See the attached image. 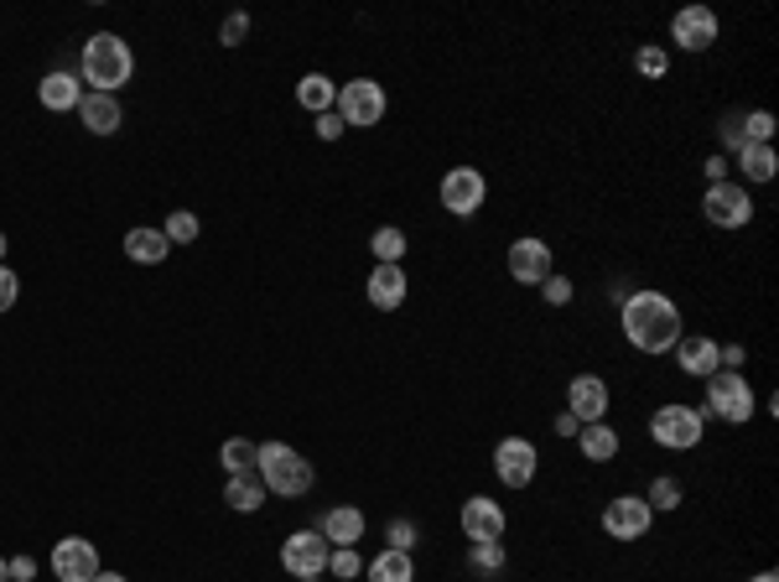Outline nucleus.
Here are the masks:
<instances>
[{
	"label": "nucleus",
	"mask_w": 779,
	"mask_h": 582,
	"mask_svg": "<svg viewBox=\"0 0 779 582\" xmlns=\"http://www.w3.org/2000/svg\"><path fill=\"white\" fill-rule=\"evenodd\" d=\"M623 318V339L634 343L640 354H671L680 343V307L665 292H629L619 307Z\"/></svg>",
	"instance_id": "obj_1"
},
{
	"label": "nucleus",
	"mask_w": 779,
	"mask_h": 582,
	"mask_svg": "<svg viewBox=\"0 0 779 582\" xmlns=\"http://www.w3.org/2000/svg\"><path fill=\"white\" fill-rule=\"evenodd\" d=\"M136 73V53L130 42L115 37V32H94L83 42V83H94V94H115L125 89Z\"/></svg>",
	"instance_id": "obj_2"
},
{
	"label": "nucleus",
	"mask_w": 779,
	"mask_h": 582,
	"mask_svg": "<svg viewBox=\"0 0 779 582\" xmlns=\"http://www.w3.org/2000/svg\"><path fill=\"white\" fill-rule=\"evenodd\" d=\"M255 473L265 494H280V500H297L312 489V463L286 442H255Z\"/></svg>",
	"instance_id": "obj_3"
},
{
	"label": "nucleus",
	"mask_w": 779,
	"mask_h": 582,
	"mask_svg": "<svg viewBox=\"0 0 779 582\" xmlns=\"http://www.w3.org/2000/svg\"><path fill=\"white\" fill-rule=\"evenodd\" d=\"M701 411L722 416L728 426H743L754 411H759L748 375H738V369H718V375H707V406H701Z\"/></svg>",
	"instance_id": "obj_4"
},
{
	"label": "nucleus",
	"mask_w": 779,
	"mask_h": 582,
	"mask_svg": "<svg viewBox=\"0 0 779 582\" xmlns=\"http://www.w3.org/2000/svg\"><path fill=\"white\" fill-rule=\"evenodd\" d=\"M701 432H707V411H701V406L671 401L650 416V437H655L660 447H671V453H691L701 442Z\"/></svg>",
	"instance_id": "obj_5"
},
{
	"label": "nucleus",
	"mask_w": 779,
	"mask_h": 582,
	"mask_svg": "<svg viewBox=\"0 0 779 582\" xmlns=\"http://www.w3.org/2000/svg\"><path fill=\"white\" fill-rule=\"evenodd\" d=\"M339 121L343 125H364V130H375V125L385 121V110H390V100H385V83L375 79H348L339 89Z\"/></svg>",
	"instance_id": "obj_6"
},
{
	"label": "nucleus",
	"mask_w": 779,
	"mask_h": 582,
	"mask_svg": "<svg viewBox=\"0 0 779 582\" xmlns=\"http://www.w3.org/2000/svg\"><path fill=\"white\" fill-rule=\"evenodd\" d=\"M701 214L718 229H748L754 224V198H748L743 182H712L707 198H701Z\"/></svg>",
	"instance_id": "obj_7"
},
{
	"label": "nucleus",
	"mask_w": 779,
	"mask_h": 582,
	"mask_svg": "<svg viewBox=\"0 0 779 582\" xmlns=\"http://www.w3.org/2000/svg\"><path fill=\"white\" fill-rule=\"evenodd\" d=\"M442 208L447 214H458V219H473L483 208V198H489V178H483L479 167H452L447 178H442Z\"/></svg>",
	"instance_id": "obj_8"
},
{
	"label": "nucleus",
	"mask_w": 779,
	"mask_h": 582,
	"mask_svg": "<svg viewBox=\"0 0 779 582\" xmlns=\"http://www.w3.org/2000/svg\"><path fill=\"white\" fill-rule=\"evenodd\" d=\"M650 525H655V510H650L644 494H619V500H608V510H603V530L614 541H644Z\"/></svg>",
	"instance_id": "obj_9"
},
{
	"label": "nucleus",
	"mask_w": 779,
	"mask_h": 582,
	"mask_svg": "<svg viewBox=\"0 0 779 582\" xmlns=\"http://www.w3.org/2000/svg\"><path fill=\"white\" fill-rule=\"evenodd\" d=\"M328 557H333V546L322 541L318 530H297V536L280 541V567H286L291 578H322V572H328Z\"/></svg>",
	"instance_id": "obj_10"
},
{
	"label": "nucleus",
	"mask_w": 779,
	"mask_h": 582,
	"mask_svg": "<svg viewBox=\"0 0 779 582\" xmlns=\"http://www.w3.org/2000/svg\"><path fill=\"white\" fill-rule=\"evenodd\" d=\"M494 473H500V483H509V489H530V483H536V473H540L536 442L504 437L500 447H494Z\"/></svg>",
	"instance_id": "obj_11"
},
{
	"label": "nucleus",
	"mask_w": 779,
	"mask_h": 582,
	"mask_svg": "<svg viewBox=\"0 0 779 582\" xmlns=\"http://www.w3.org/2000/svg\"><path fill=\"white\" fill-rule=\"evenodd\" d=\"M53 572H58V582H94L104 572L100 546L83 541V536H62V541L53 546Z\"/></svg>",
	"instance_id": "obj_12"
},
{
	"label": "nucleus",
	"mask_w": 779,
	"mask_h": 582,
	"mask_svg": "<svg viewBox=\"0 0 779 582\" xmlns=\"http://www.w3.org/2000/svg\"><path fill=\"white\" fill-rule=\"evenodd\" d=\"M718 11H707V5H680L676 21H671V42L686 47V53H707L712 42H718Z\"/></svg>",
	"instance_id": "obj_13"
},
{
	"label": "nucleus",
	"mask_w": 779,
	"mask_h": 582,
	"mask_svg": "<svg viewBox=\"0 0 779 582\" xmlns=\"http://www.w3.org/2000/svg\"><path fill=\"white\" fill-rule=\"evenodd\" d=\"M462 536L468 541H504V525H509V515H504L500 500H489V494H473V500H462Z\"/></svg>",
	"instance_id": "obj_14"
},
{
	"label": "nucleus",
	"mask_w": 779,
	"mask_h": 582,
	"mask_svg": "<svg viewBox=\"0 0 779 582\" xmlns=\"http://www.w3.org/2000/svg\"><path fill=\"white\" fill-rule=\"evenodd\" d=\"M676 364H680V375H691V380H707V375H718V369H722V343L707 339V333H680Z\"/></svg>",
	"instance_id": "obj_15"
},
{
	"label": "nucleus",
	"mask_w": 779,
	"mask_h": 582,
	"mask_svg": "<svg viewBox=\"0 0 779 582\" xmlns=\"http://www.w3.org/2000/svg\"><path fill=\"white\" fill-rule=\"evenodd\" d=\"M509 276L519 286H540L551 276V244L536 240V235H525V240L509 244Z\"/></svg>",
	"instance_id": "obj_16"
},
{
	"label": "nucleus",
	"mask_w": 779,
	"mask_h": 582,
	"mask_svg": "<svg viewBox=\"0 0 779 582\" xmlns=\"http://www.w3.org/2000/svg\"><path fill=\"white\" fill-rule=\"evenodd\" d=\"M566 411H572L582 426L603 422V416H608V380H603V375H577V380L566 385Z\"/></svg>",
	"instance_id": "obj_17"
},
{
	"label": "nucleus",
	"mask_w": 779,
	"mask_h": 582,
	"mask_svg": "<svg viewBox=\"0 0 779 582\" xmlns=\"http://www.w3.org/2000/svg\"><path fill=\"white\" fill-rule=\"evenodd\" d=\"M79 121H83V130H94V136H115V130L125 125L121 100H115V94H83Z\"/></svg>",
	"instance_id": "obj_18"
},
{
	"label": "nucleus",
	"mask_w": 779,
	"mask_h": 582,
	"mask_svg": "<svg viewBox=\"0 0 779 582\" xmlns=\"http://www.w3.org/2000/svg\"><path fill=\"white\" fill-rule=\"evenodd\" d=\"M318 536L328 546H354L364 541V510H354V504H339V510H328L318 525Z\"/></svg>",
	"instance_id": "obj_19"
},
{
	"label": "nucleus",
	"mask_w": 779,
	"mask_h": 582,
	"mask_svg": "<svg viewBox=\"0 0 779 582\" xmlns=\"http://www.w3.org/2000/svg\"><path fill=\"white\" fill-rule=\"evenodd\" d=\"M364 292H369V301H375L380 312H396L400 301H405V292H411V286H405V271H400V265H375V271H369V286H364Z\"/></svg>",
	"instance_id": "obj_20"
},
{
	"label": "nucleus",
	"mask_w": 779,
	"mask_h": 582,
	"mask_svg": "<svg viewBox=\"0 0 779 582\" xmlns=\"http://www.w3.org/2000/svg\"><path fill=\"white\" fill-rule=\"evenodd\" d=\"M37 100H42V110H53V115H68V110H79L83 83L73 79V73H47V79L37 83Z\"/></svg>",
	"instance_id": "obj_21"
},
{
	"label": "nucleus",
	"mask_w": 779,
	"mask_h": 582,
	"mask_svg": "<svg viewBox=\"0 0 779 582\" xmlns=\"http://www.w3.org/2000/svg\"><path fill=\"white\" fill-rule=\"evenodd\" d=\"M364 578L369 582H416V562H411V551L385 546L375 562H364Z\"/></svg>",
	"instance_id": "obj_22"
},
{
	"label": "nucleus",
	"mask_w": 779,
	"mask_h": 582,
	"mask_svg": "<svg viewBox=\"0 0 779 582\" xmlns=\"http://www.w3.org/2000/svg\"><path fill=\"white\" fill-rule=\"evenodd\" d=\"M125 255L136 265H161L172 255V244H167L161 229H130V235H125Z\"/></svg>",
	"instance_id": "obj_23"
},
{
	"label": "nucleus",
	"mask_w": 779,
	"mask_h": 582,
	"mask_svg": "<svg viewBox=\"0 0 779 582\" xmlns=\"http://www.w3.org/2000/svg\"><path fill=\"white\" fill-rule=\"evenodd\" d=\"M577 447L587 463H608V458H619V432L608 422H587L577 432Z\"/></svg>",
	"instance_id": "obj_24"
},
{
	"label": "nucleus",
	"mask_w": 779,
	"mask_h": 582,
	"mask_svg": "<svg viewBox=\"0 0 779 582\" xmlns=\"http://www.w3.org/2000/svg\"><path fill=\"white\" fill-rule=\"evenodd\" d=\"M224 504L240 510V515H255L260 504H265V483H260V473H234V479L224 483Z\"/></svg>",
	"instance_id": "obj_25"
},
{
	"label": "nucleus",
	"mask_w": 779,
	"mask_h": 582,
	"mask_svg": "<svg viewBox=\"0 0 779 582\" xmlns=\"http://www.w3.org/2000/svg\"><path fill=\"white\" fill-rule=\"evenodd\" d=\"M738 172H743V187L748 182H775L779 172L775 146H738Z\"/></svg>",
	"instance_id": "obj_26"
},
{
	"label": "nucleus",
	"mask_w": 779,
	"mask_h": 582,
	"mask_svg": "<svg viewBox=\"0 0 779 582\" xmlns=\"http://www.w3.org/2000/svg\"><path fill=\"white\" fill-rule=\"evenodd\" d=\"M297 104L301 110H312V115H328V110L339 104V89H333L328 73H307V79L297 83Z\"/></svg>",
	"instance_id": "obj_27"
},
{
	"label": "nucleus",
	"mask_w": 779,
	"mask_h": 582,
	"mask_svg": "<svg viewBox=\"0 0 779 582\" xmlns=\"http://www.w3.org/2000/svg\"><path fill=\"white\" fill-rule=\"evenodd\" d=\"M219 463L229 468V479H234V473H255V442H250V437H229L219 447Z\"/></svg>",
	"instance_id": "obj_28"
},
{
	"label": "nucleus",
	"mask_w": 779,
	"mask_h": 582,
	"mask_svg": "<svg viewBox=\"0 0 779 582\" xmlns=\"http://www.w3.org/2000/svg\"><path fill=\"white\" fill-rule=\"evenodd\" d=\"M738 130H743V146H769L779 125L769 110H748V115H738Z\"/></svg>",
	"instance_id": "obj_29"
},
{
	"label": "nucleus",
	"mask_w": 779,
	"mask_h": 582,
	"mask_svg": "<svg viewBox=\"0 0 779 582\" xmlns=\"http://www.w3.org/2000/svg\"><path fill=\"white\" fill-rule=\"evenodd\" d=\"M369 250H375V261L380 265H400V255H405V235H400L396 224H385V229L369 235Z\"/></svg>",
	"instance_id": "obj_30"
},
{
	"label": "nucleus",
	"mask_w": 779,
	"mask_h": 582,
	"mask_svg": "<svg viewBox=\"0 0 779 582\" xmlns=\"http://www.w3.org/2000/svg\"><path fill=\"white\" fill-rule=\"evenodd\" d=\"M468 562H473V572H483V578H500L504 572V541H473Z\"/></svg>",
	"instance_id": "obj_31"
},
{
	"label": "nucleus",
	"mask_w": 779,
	"mask_h": 582,
	"mask_svg": "<svg viewBox=\"0 0 779 582\" xmlns=\"http://www.w3.org/2000/svg\"><path fill=\"white\" fill-rule=\"evenodd\" d=\"M328 572H333V578H343V582H354V578H364V557L354 551V546H333Z\"/></svg>",
	"instance_id": "obj_32"
},
{
	"label": "nucleus",
	"mask_w": 779,
	"mask_h": 582,
	"mask_svg": "<svg viewBox=\"0 0 779 582\" xmlns=\"http://www.w3.org/2000/svg\"><path fill=\"white\" fill-rule=\"evenodd\" d=\"M634 68H640L644 79H665V73H671V53L650 42V47H640V53H634Z\"/></svg>",
	"instance_id": "obj_33"
},
{
	"label": "nucleus",
	"mask_w": 779,
	"mask_h": 582,
	"mask_svg": "<svg viewBox=\"0 0 779 582\" xmlns=\"http://www.w3.org/2000/svg\"><path fill=\"white\" fill-rule=\"evenodd\" d=\"M161 235H167V244H193V240H198V214L177 208V214L167 219V229H161Z\"/></svg>",
	"instance_id": "obj_34"
},
{
	"label": "nucleus",
	"mask_w": 779,
	"mask_h": 582,
	"mask_svg": "<svg viewBox=\"0 0 779 582\" xmlns=\"http://www.w3.org/2000/svg\"><path fill=\"white\" fill-rule=\"evenodd\" d=\"M644 500H650V510H676V504H680V483L676 479H655Z\"/></svg>",
	"instance_id": "obj_35"
},
{
	"label": "nucleus",
	"mask_w": 779,
	"mask_h": 582,
	"mask_svg": "<svg viewBox=\"0 0 779 582\" xmlns=\"http://www.w3.org/2000/svg\"><path fill=\"white\" fill-rule=\"evenodd\" d=\"M540 297L551 301V307H566V301H572V282H566V276H557V271H551V276L540 282Z\"/></svg>",
	"instance_id": "obj_36"
},
{
	"label": "nucleus",
	"mask_w": 779,
	"mask_h": 582,
	"mask_svg": "<svg viewBox=\"0 0 779 582\" xmlns=\"http://www.w3.org/2000/svg\"><path fill=\"white\" fill-rule=\"evenodd\" d=\"M385 536H390V546H396V551H411V546H416V521H390V530H385Z\"/></svg>",
	"instance_id": "obj_37"
},
{
	"label": "nucleus",
	"mask_w": 779,
	"mask_h": 582,
	"mask_svg": "<svg viewBox=\"0 0 779 582\" xmlns=\"http://www.w3.org/2000/svg\"><path fill=\"white\" fill-rule=\"evenodd\" d=\"M16 297H21L16 271H5V265H0V312H11V307H16Z\"/></svg>",
	"instance_id": "obj_38"
},
{
	"label": "nucleus",
	"mask_w": 779,
	"mask_h": 582,
	"mask_svg": "<svg viewBox=\"0 0 779 582\" xmlns=\"http://www.w3.org/2000/svg\"><path fill=\"white\" fill-rule=\"evenodd\" d=\"M343 130H348V125L339 121V110H328V115H318V136H322V141H339Z\"/></svg>",
	"instance_id": "obj_39"
},
{
	"label": "nucleus",
	"mask_w": 779,
	"mask_h": 582,
	"mask_svg": "<svg viewBox=\"0 0 779 582\" xmlns=\"http://www.w3.org/2000/svg\"><path fill=\"white\" fill-rule=\"evenodd\" d=\"M244 32H250V16H229L224 21V47H240Z\"/></svg>",
	"instance_id": "obj_40"
},
{
	"label": "nucleus",
	"mask_w": 779,
	"mask_h": 582,
	"mask_svg": "<svg viewBox=\"0 0 779 582\" xmlns=\"http://www.w3.org/2000/svg\"><path fill=\"white\" fill-rule=\"evenodd\" d=\"M37 578V562H32V557H16V562H11V582H32Z\"/></svg>",
	"instance_id": "obj_41"
},
{
	"label": "nucleus",
	"mask_w": 779,
	"mask_h": 582,
	"mask_svg": "<svg viewBox=\"0 0 779 582\" xmlns=\"http://www.w3.org/2000/svg\"><path fill=\"white\" fill-rule=\"evenodd\" d=\"M701 172H707V187H712V182H728V161H722V157H707V167H701Z\"/></svg>",
	"instance_id": "obj_42"
},
{
	"label": "nucleus",
	"mask_w": 779,
	"mask_h": 582,
	"mask_svg": "<svg viewBox=\"0 0 779 582\" xmlns=\"http://www.w3.org/2000/svg\"><path fill=\"white\" fill-rule=\"evenodd\" d=\"M743 360H748V354H743V343H722V369H738Z\"/></svg>",
	"instance_id": "obj_43"
},
{
	"label": "nucleus",
	"mask_w": 779,
	"mask_h": 582,
	"mask_svg": "<svg viewBox=\"0 0 779 582\" xmlns=\"http://www.w3.org/2000/svg\"><path fill=\"white\" fill-rule=\"evenodd\" d=\"M577 432H582V422L572 416V411H561V416H557V437H577Z\"/></svg>",
	"instance_id": "obj_44"
},
{
	"label": "nucleus",
	"mask_w": 779,
	"mask_h": 582,
	"mask_svg": "<svg viewBox=\"0 0 779 582\" xmlns=\"http://www.w3.org/2000/svg\"><path fill=\"white\" fill-rule=\"evenodd\" d=\"M722 141L733 146V151H738V146H743V130H738V115H733V121L722 125Z\"/></svg>",
	"instance_id": "obj_45"
},
{
	"label": "nucleus",
	"mask_w": 779,
	"mask_h": 582,
	"mask_svg": "<svg viewBox=\"0 0 779 582\" xmlns=\"http://www.w3.org/2000/svg\"><path fill=\"white\" fill-rule=\"evenodd\" d=\"M94 582H125V572H100Z\"/></svg>",
	"instance_id": "obj_46"
},
{
	"label": "nucleus",
	"mask_w": 779,
	"mask_h": 582,
	"mask_svg": "<svg viewBox=\"0 0 779 582\" xmlns=\"http://www.w3.org/2000/svg\"><path fill=\"white\" fill-rule=\"evenodd\" d=\"M0 582H11V562L5 557H0Z\"/></svg>",
	"instance_id": "obj_47"
},
{
	"label": "nucleus",
	"mask_w": 779,
	"mask_h": 582,
	"mask_svg": "<svg viewBox=\"0 0 779 582\" xmlns=\"http://www.w3.org/2000/svg\"><path fill=\"white\" fill-rule=\"evenodd\" d=\"M748 582H779V578H775V572H759V578H748Z\"/></svg>",
	"instance_id": "obj_48"
},
{
	"label": "nucleus",
	"mask_w": 779,
	"mask_h": 582,
	"mask_svg": "<svg viewBox=\"0 0 779 582\" xmlns=\"http://www.w3.org/2000/svg\"><path fill=\"white\" fill-rule=\"evenodd\" d=\"M0 261H5V235H0Z\"/></svg>",
	"instance_id": "obj_49"
},
{
	"label": "nucleus",
	"mask_w": 779,
	"mask_h": 582,
	"mask_svg": "<svg viewBox=\"0 0 779 582\" xmlns=\"http://www.w3.org/2000/svg\"><path fill=\"white\" fill-rule=\"evenodd\" d=\"M297 582H322V578H297Z\"/></svg>",
	"instance_id": "obj_50"
}]
</instances>
